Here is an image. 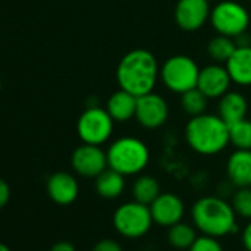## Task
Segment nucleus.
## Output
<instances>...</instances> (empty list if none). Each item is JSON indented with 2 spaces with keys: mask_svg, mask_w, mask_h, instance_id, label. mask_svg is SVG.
Listing matches in <instances>:
<instances>
[{
  "mask_svg": "<svg viewBox=\"0 0 251 251\" xmlns=\"http://www.w3.org/2000/svg\"><path fill=\"white\" fill-rule=\"evenodd\" d=\"M115 75L120 89L139 98L154 90L160 78V67L152 52L133 49L120 59Z\"/></svg>",
  "mask_w": 251,
  "mask_h": 251,
  "instance_id": "obj_1",
  "label": "nucleus"
},
{
  "mask_svg": "<svg viewBox=\"0 0 251 251\" xmlns=\"http://www.w3.org/2000/svg\"><path fill=\"white\" fill-rule=\"evenodd\" d=\"M185 139L192 151L201 155H216L229 144V124L214 114L191 117L185 127Z\"/></svg>",
  "mask_w": 251,
  "mask_h": 251,
  "instance_id": "obj_2",
  "label": "nucleus"
},
{
  "mask_svg": "<svg viewBox=\"0 0 251 251\" xmlns=\"http://www.w3.org/2000/svg\"><path fill=\"white\" fill-rule=\"evenodd\" d=\"M192 220L202 235L220 238L238 230L232 204L220 197H202L192 205Z\"/></svg>",
  "mask_w": 251,
  "mask_h": 251,
  "instance_id": "obj_3",
  "label": "nucleus"
},
{
  "mask_svg": "<svg viewBox=\"0 0 251 251\" xmlns=\"http://www.w3.org/2000/svg\"><path fill=\"white\" fill-rule=\"evenodd\" d=\"M108 167L123 176H135L142 173L150 163V150L144 141L124 136L114 141L108 151Z\"/></svg>",
  "mask_w": 251,
  "mask_h": 251,
  "instance_id": "obj_4",
  "label": "nucleus"
},
{
  "mask_svg": "<svg viewBox=\"0 0 251 251\" xmlns=\"http://www.w3.org/2000/svg\"><path fill=\"white\" fill-rule=\"evenodd\" d=\"M154 223L151 208L139 201H129L121 204L112 216V225L115 230L124 238H142L145 236Z\"/></svg>",
  "mask_w": 251,
  "mask_h": 251,
  "instance_id": "obj_5",
  "label": "nucleus"
},
{
  "mask_svg": "<svg viewBox=\"0 0 251 251\" xmlns=\"http://www.w3.org/2000/svg\"><path fill=\"white\" fill-rule=\"evenodd\" d=\"M198 64L186 55L170 56L160 68V78L163 84L173 93H185L197 87L200 77Z\"/></svg>",
  "mask_w": 251,
  "mask_h": 251,
  "instance_id": "obj_6",
  "label": "nucleus"
},
{
  "mask_svg": "<svg viewBox=\"0 0 251 251\" xmlns=\"http://www.w3.org/2000/svg\"><path fill=\"white\" fill-rule=\"evenodd\" d=\"M208 21L217 34L235 39L247 31L250 25V14L241 3L233 0H223L211 8Z\"/></svg>",
  "mask_w": 251,
  "mask_h": 251,
  "instance_id": "obj_7",
  "label": "nucleus"
},
{
  "mask_svg": "<svg viewBox=\"0 0 251 251\" xmlns=\"http://www.w3.org/2000/svg\"><path fill=\"white\" fill-rule=\"evenodd\" d=\"M114 120L106 111L100 106H89L83 111L77 121V133L83 144L90 145H103L112 135Z\"/></svg>",
  "mask_w": 251,
  "mask_h": 251,
  "instance_id": "obj_8",
  "label": "nucleus"
},
{
  "mask_svg": "<svg viewBox=\"0 0 251 251\" xmlns=\"http://www.w3.org/2000/svg\"><path fill=\"white\" fill-rule=\"evenodd\" d=\"M135 118L145 129H158L169 118V103L158 93H147L138 98Z\"/></svg>",
  "mask_w": 251,
  "mask_h": 251,
  "instance_id": "obj_9",
  "label": "nucleus"
},
{
  "mask_svg": "<svg viewBox=\"0 0 251 251\" xmlns=\"http://www.w3.org/2000/svg\"><path fill=\"white\" fill-rule=\"evenodd\" d=\"M71 166L74 172L83 177H98L108 169L106 152L99 145L83 144L71 155Z\"/></svg>",
  "mask_w": 251,
  "mask_h": 251,
  "instance_id": "obj_10",
  "label": "nucleus"
},
{
  "mask_svg": "<svg viewBox=\"0 0 251 251\" xmlns=\"http://www.w3.org/2000/svg\"><path fill=\"white\" fill-rule=\"evenodd\" d=\"M208 0H179L175 8V21L183 31H197L210 20Z\"/></svg>",
  "mask_w": 251,
  "mask_h": 251,
  "instance_id": "obj_11",
  "label": "nucleus"
},
{
  "mask_svg": "<svg viewBox=\"0 0 251 251\" xmlns=\"http://www.w3.org/2000/svg\"><path fill=\"white\" fill-rule=\"evenodd\" d=\"M232 78L222 64H211L200 70V77L197 87L208 99H220L226 92H229Z\"/></svg>",
  "mask_w": 251,
  "mask_h": 251,
  "instance_id": "obj_12",
  "label": "nucleus"
},
{
  "mask_svg": "<svg viewBox=\"0 0 251 251\" xmlns=\"http://www.w3.org/2000/svg\"><path fill=\"white\" fill-rule=\"evenodd\" d=\"M154 223L170 227L179 222H182L185 216V204L183 201L172 192L160 194L152 204L150 205Z\"/></svg>",
  "mask_w": 251,
  "mask_h": 251,
  "instance_id": "obj_13",
  "label": "nucleus"
},
{
  "mask_svg": "<svg viewBox=\"0 0 251 251\" xmlns=\"http://www.w3.org/2000/svg\"><path fill=\"white\" fill-rule=\"evenodd\" d=\"M46 189L49 198L59 205H68L78 197V182L73 175L67 172L53 173L48 179Z\"/></svg>",
  "mask_w": 251,
  "mask_h": 251,
  "instance_id": "obj_14",
  "label": "nucleus"
},
{
  "mask_svg": "<svg viewBox=\"0 0 251 251\" xmlns=\"http://www.w3.org/2000/svg\"><path fill=\"white\" fill-rule=\"evenodd\" d=\"M226 172L236 188H251V150H235L227 158Z\"/></svg>",
  "mask_w": 251,
  "mask_h": 251,
  "instance_id": "obj_15",
  "label": "nucleus"
},
{
  "mask_svg": "<svg viewBox=\"0 0 251 251\" xmlns=\"http://www.w3.org/2000/svg\"><path fill=\"white\" fill-rule=\"evenodd\" d=\"M232 83L238 86H251V46L236 48L225 64Z\"/></svg>",
  "mask_w": 251,
  "mask_h": 251,
  "instance_id": "obj_16",
  "label": "nucleus"
},
{
  "mask_svg": "<svg viewBox=\"0 0 251 251\" xmlns=\"http://www.w3.org/2000/svg\"><path fill=\"white\" fill-rule=\"evenodd\" d=\"M136 100L138 98L132 95L130 92L118 89L114 92L108 102H106V111L117 123H126L135 117L136 112Z\"/></svg>",
  "mask_w": 251,
  "mask_h": 251,
  "instance_id": "obj_17",
  "label": "nucleus"
},
{
  "mask_svg": "<svg viewBox=\"0 0 251 251\" xmlns=\"http://www.w3.org/2000/svg\"><path fill=\"white\" fill-rule=\"evenodd\" d=\"M248 103L242 93L239 92H226L219 100V115L229 126L244 120L247 115Z\"/></svg>",
  "mask_w": 251,
  "mask_h": 251,
  "instance_id": "obj_18",
  "label": "nucleus"
},
{
  "mask_svg": "<svg viewBox=\"0 0 251 251\" xmlns=\"http://www.w3.org/2000/svg\"><path fill=\"white\" fill-rule=\"evenodd\" d=\"M126 176H123L121 173L112 170V169H106L103 170L95 180V189L96 192L105 198V200H115L118 198L126 188Z\"/></svg>",
  "mask_w": 251,
  "mask_h": 251,
  "instance_id": "obj_19",
  "label": "nucleus"
},
{
  "mask_svg": "<svg viewBox=\"0 0 251 251\" xmlns=\"http://www.w3.org/2000/svg\"><path fill=\"white\" fill-rule=\"evenodd\" d=\"M132 194H133L135 201L151 205L152 201L161 194L160 183L155 177L148 176V175H142L135 180V183L132 186Z\"/></svg>",
  "mask_w": 251,
  "mask_h": 251,
  "instance_id": "obj_20",
  "label": "nucleus"
},
{
  "mask_svg": "<svg viewBox=\"0 0 251 251\" xmlns=\"http://www.w3.org/2000/svg\"><path fill=\"white\" fill-rule=\"evenodd\" d=\"M236 49V43L232 37L217 34L207 45V53L216 64H226Z\"/></svg>",
  "mask_w": 251,
  "mask_h": 251,
  "instance_id": "obj_21",
  "label": "nucleus"
},
{
  "mask_svg": "<svg viewBox=\"0 0 251 251\" xmlns=\"http://www.w3.org/2000/svg\"><path fill=\"white\" fill-rule=\"evenodd\" d=\"M167 238L172 247L177 248V250H189V247L194 244V241L198 238L195 229L188 225V223H176L173 226L169 227L167 232Z\"/></svg>",
  "mask_w": 251,
  "mask_h": 251,
  "instance_id": "obj_22",
  "label": "nucleus"
},
{
  "mask_svg": "<svg viewBox=\"0 0 251 251\" xmlns=\"http://www.w3.org/2000/svg\"><path fill=\"white\" fill-rule=\"evenodd\" d=\"M207 103H208V98L198 87H194L180 95V106L191 117L204 114L207 109Z\"/></svg>",
  "mask_w": 251,
  "mask_h": 251,
  "instance_id": "obj_23",
  "label": "nucleus"
},
{
  "mask_svg": "<svg viewBox=\"0 0 251 251\" xmlns=\"http://www.w3.org/2000/svg\"><path fill=\"white\" fill-rule=\"evenodd\" d=\"M229 144L235 150H251V120H239L229 126Z\"/></svg>",
  "mask_w": 251,
  "mask_h": 251,
  "instance_id": "obj_24",
  "label": "nucleus"
},
{
  "mask_svg": "<svg viewBox=\"0 0 251 251\" xmlns=\"http://www.w3.org/2000/svg\"><path fill=\"white\" fill-rule=\"evenodd\" d=\"M235 213L244 219H251V188H238L232 197Z\"/></svg>",
  "mask_w": 251,
  "mask_h": 251,
  "instance_id": "obj_25",
  "label": "nucleus"
},
{
  "mask_svg": "<svg viewBox=\"0 0 251 251\" xmlns=\"http://www.w3.org/2000/svg\"><path fill=\"white\" fill-rule=\"evenodd\" d=\"M189 251H223V247L217 238L202 235L194 241V244L189 247Z\"/></svg>",
  "mask_w": 251,
  "mask_h": 251,
  "instance_id": "obj_26",
  "label": "nucleus"
},
{
  "mask_svg": "<svg viewBox=\"0 0 251 251\" xmlns=\"http://www.w3.org/2000/svg\"><path fill=\"white\" fill-rule=\"evenodd\" d=\"M92 251H123V248L115 239L105 238V239L98 241Z\"/></svg>",
  "mask_w": 251,
  "mask_h": 251,
  "instance_id": "obj_27",
  "label": "nucleus"
},
{
  "mask_svg": "<svg viewBox=\"0 0 251 251\" xmlns=\"http://www.w3.org/2000/svg\"><path fill=\"white\" fill-rule=\"evenodd\" d=\"M9 200H11V188L3 179H0V208H3L9 202Z\"/></svg>",
  "mask_w": 251,
  "mask_h": 251,
  "instance_id": "obj_28",
  "label": "nucleus"
},
{
  "mask_svg": "<svg viewBox=\"0 0 251 251\" xmlns=\"http://www.w3.org/2000/svg\"><path fill=\"white\" fill-rule=\"evenodd\" d=\"M242 245L247 251H251V222L242 230Z\"/></svg>",
  "mask_w": 251,
  "mask_h": 251,
  "instance_id": "obj_29",
  "label": "nucleus"
},
{
  "mask_svg": "<svg viewBox=\"0 0 251 251\" xmlns=\"http://www.w3.org/2000/svg\"><path fill=\"white\" fill-rule=\"evenodd\" d=\"M50 251H75V247L68 241H59L50 248Z\"/></svg>",
  "mask_w": 251,
  "mask_h": 251,
  "instance_id": "obj_30",
  "label": "nucleus"
},
{
  "mask_svg": "<svg viewBox=\"0 0 251 251\" xmlns=\"http://www.w3.org/2000/svg\"><path fill=\"white\" fill-rule=\"evenodd\" d=\"M233 40H235V43H236V48L251 46V36H248V34H245V33L239 34V36H238V37H235Z\"/></svg>",
  "mask_w": 251,
  "mask_h": 251,
  "instance_id": "obj_31",
  "label": "nucleus"
},
{
  "mask_svg": "<svg viewBox=\"0 0 251 251\" xmlns=\"http://www.w3.org/2000/svg\"><path fill=\"white\" fill-rule=\"evenodd\" d=\"M0 251H11V248H9L6 244H2V242H0Z\"/></svg>",
  "mask_w": 251,
  "mask_h": 251,
  "instance_id": "obj_32",
  "label": "nucleus"
},
{
  "mask_svg": "<svg viewBox=\"0 0 251 251\" xmlns=\"http://www.w3.org/2000/svg\"><path fill=\"white\" fill-rule=\"evenodd\" d=\"M0 89H2V80H0Z\"/></svg>",
  "mask_w": 251,
  "mask_h": 251,
  "instance_id": "obj_33",
  "label": "nucleus"
}]
</instances>
